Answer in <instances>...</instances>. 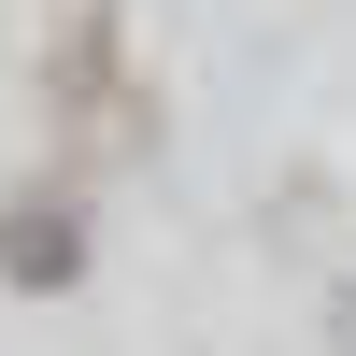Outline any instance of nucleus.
<instances>
[{"instance_id": "obj_1", "label": "nucleus", "mask_w": 356, "mask_h": 356, "mask_svg": "<svg viewBox=\"0 0 356 356\" xmlns=\"http://www.w3.org/2000/svg\"><path fill=\"white\" fill-rule=\"evenodd\" d=\"M72 257H86L72 200H15V214H0V271L15 285H72Z\"/></svg>"}, {"instance_id": "obj_2", "label": "nucleus", "mask_w": 356, "mask_h": 356, "mask_svg": "<svg viewBox=\"0 0 356 356\" xmlns=\"http://www.w3.org/2000/svg\"><path fill=\"white\" fill-rule=\"evenodd\" d=\"M342 342H356V300H342Z\"/></svg>"}]
</instances>
